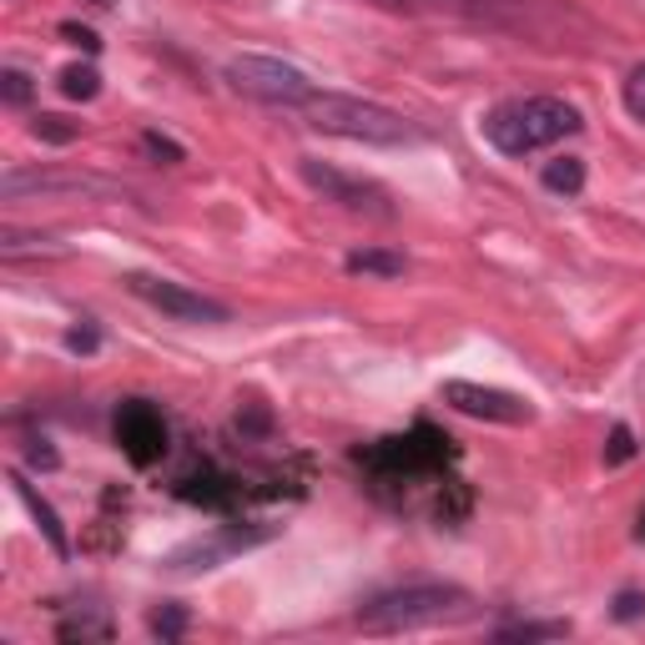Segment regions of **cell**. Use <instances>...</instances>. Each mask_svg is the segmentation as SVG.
I'll list each match as a JSON object with an SVG mask.
<instances>
[{"instance_id": "obj_9", "label": "cell", "mask_w": 645, "mask_h": 645, "mask_svg": "<svg viewBox=\"0 0 645 645\" xmlns=\"http://www.w3.org/2000/svg\"><path fill=\"white\" fill-rule=\"evenodd\" d=\"M439 398L449 408H459V414H469V418H484V424H510V429H520V424H535V404H529L525 394L490 389V383L449 379V383H439Z\"/></svg>"}, {"instance_id": "obj_33", "label": "cell", "mask_w": 645, "mask_h": 645, "mask_svg": "<svg viewBox=\"0 0 645 645\" xmlns=\"http://www.w3.org/2000/svg\"><path fill=\"white\" fill-rule=\"evenodd\" d=\"M91 6H101V11H107V6H117V0H91Z\"/></svg>"}, {"instance_id": "obj_11", "label": "cell", "mask_w": 645, "mask_h": 645, "mask_svg": "<svg viewBox=\"0 0 645 645\" xmlns=\"http://www.w3.org/2000/svg\"><path fill=\"white\" fill-rule=\"evenodd\" d=\"M273 535V529H238L228 525L222 535L212 539H192V545H182V550L167 555V570L172 575H197V570H217V565L228 560V555L238 550H252V545H263V539Z\"/></svg>"}, {"instance_id": "obj_12", "label": "cell", "mask_w": 645, "mask_h": 645, "mask_svg": "<svg viewBox=\"0 0 645 645\" xmlns=\"http://www.w3.org/2000/svg\"><path fill=\"white\" fill-rule=\"evenodd\" d=\"M11 484H15V500H21L25 510H31V520L41 525L46 545L61 555V560H66V555H72V535H66V525H61V514L51 510V500H41V494H36V484L25 479V469H11Z\"/></svg>"}, {"instance_id": "obj_27", "label": "cell", "mask_w": 645, "mask_h": 645, "mask_svg": "<svg viewBox=\"0 0 645 645\" xmlns=\"http://www.w3.org/2000/svg\"><path fill=\"white\" fill-rule=\"evenodd\" d=\"M631 455H635V434L625 429V424H615V429H610V444H605V464H625Z\"/></svg>"}, {"instance_id": "obj_2", "label": "cell", "mask_w": 645, "mask_h": 645, "mask_svg": "<svg viewBox=\"0 0 645 645\" xmlns=\"http://www.w3.org/2000/svg\"><path fill=\"white\" fill-rule=\"evenodd\" d=\"M586 127L580 107L565 96H525V101H504L484 117V142L504 156H535L545 146L565 142Z\"/></svg>"}, {"instance_id": "obj_17", "label": "cell", "mask_w": 645, "mask_h": 645, "mask_svg": "<svg viewBox=\"0 0 645 645\" xmlns=\"http://www.w3.org/2000/svg\"><path fill=\"white\" fill-rule=\"evenodd\" d=\"M61 96H66V101H96V96H101V72H96L91 61H76V66H66V72H61Z\"/></svg>"}, {"instance_id": "obj_13", "label": "cell", "mask_w": 645, "mask_h": 645, "mask_svg": "<svg viewBox=\"0 0 645 645\" xmlns=\"http://www.w3.org/2000/svg\"><path fill=\"white\" fill-rule=\"evenodd\" d=\"M177 494L187 504H207V510H232V504L242 500V479H232V474H217V469H203V474H187L177 484Z\"/></svg>"}, {"instance_id": "obj_4", "label": "cell", "mask_w": 645, "mask_h": 645, "mask_svg": "<svg viewBox=\"0 0 645 645\" xmlns=\"http://www.w3.org/2000/svg\"><path fill=\"white\" fill-rule=\"evenodd\" d=\"M455 439L439 434L434 424H414L408 434H394V439H379L369 449H359V464L369 469L379 484H418V479H439L444 464L455 459Z\"/></svg>"}, {"instance_id": "obj_10", "label": "cell", "mask_w": 645, "mask_h": 645, "mask_svg": "<svg viewBox=\"0 0 645 645\" xmlns=\"http://www.w3.org/2000/svg\"><path fill=\"white\" fill-rule=\"evenodd\" d=\"M56 197V192H72V197H117V182L91 177V172H25V167H6L0 177V197L6 203H21V197Z\"/></svg>"}, {"instance_id": "obj_5", "label": "cell", "mask_w": 645, "mask_h": 645, "mask_svg": "<svg viewBox=\"0 0 645 645\" xmlns=\"http://www.w3.org/2000/svg\"><path fill=\"white\" fill-rule=\"evenodd\" d=\"M228 86L238 96H248V101H263V107H293L303 111L318 96V86L308 81V76L298 72V66H287V61L277 56H232L228 61Z\"/></svg>"}, {"instance_id": "obj_18", "label": "cell", "mask_w": 645, "mask_h": 645, "mask_svg": "<svg viewBox=\"0 0 645 645\" xmlns=\"http://www.w3.org/2000/svg\"><path fill=\"white\" fill-rule=\"evenodd\" d=\"M575 625L570 621H514V625H500L494 641H565Z\"/></svg>"}, {"instance_id": "obj_21", "label": "cell", "mask_w": 645, "mask_h": 645, "mask_svg": "<svg viewBox=\"0 0 645 645\" xmlns=\"http://www.w3.org/2000/svg\"><path fill=\"white\" fill-rule=\"evenodd\" d=\"M0 101H6V107H31V101H36V81H31L21 66H6V72H0Z\"/></svg>"}, {"instance_id": "obj_1", "label": "cell", "mask_w": 645, "mask_h": 645, "mask_svg": "<svg viewBox=\"0 0 645 645\" xmlns=\"http://www.w3.org/2000/svg\"><path fill=\"white\" fill-rule=\"evenodd\" d=\"M479 615L474 590L455 586V580H418V586H398L373 595L359 610L363 635H408V631H434V625H464Z\"/></svg>"}, {"instance_id": "obj_20", "label": "cell", "mask_w": 645, "mask_h": 645, "mask_svg": "<svg viewBox=\"0 0 645 645\" xmlns=\"http://www.w3.org/2000/svg\"><path fill=\"white\" fill-rule=\"evenodd\" d=\"M187 625H192L187 605H156L152 615H146V631H152L156 641H182V635H187Z\"/></svg>"}, {"instance_id": "obj_23", "label": "cell", "mask_w": 645, "mask_h": 645, "mask_svg": "<svg viewBox=\"0 0 645 645\" xmlns=\"http://www.w3.org/2000/svg\"><path fill=\"white\" fill-rule=\"evenodd\" d=\"M56 635H61V641H107L111 621H86V615H76V621H61Z\"/></svg>"}, {"instance_id": "obj_7", "label": "cell", "mask_w": 645, "mask_h": 645, "mask_svg": "<svg viewBox=\"0 0 645 645\" xmlns=\"http://www.w3.org/2000/svg\"><path fill=\"white\" fill-rule=\"evenodd\" d=\"M117 444L136 469L162 464L172 449V429H167V418H162V408H156L152 398H121L117 404Z\"/></svg>"}, {"instance_id": "obj_6", "label": "cell", "mask_w": 645, "mask_h": 645, "mask_svg": "<svg viewBox=\"0 0 645 645\" xmlns=\"http://www.w3.org/2000/svg\"><path fill=\"white\" fill-rule=\"evenodd\" d=\"M298 177L318 192L322 203L343 207V212H353V217H369V222H394V217H398L394 192L383 187V182L338 172V167H328L322 156H298Z\"/></svg>"}, {"instance_id": "obj_30", "label": "cell", "mask_w": 645, "mask_h": 645, "mask_svg": "<svg viewBox=\"0 0 645 645\" xmlns=\"http://www.w3.org/2000/svg\"><path fill=\"white\" fill-rule=\"evenodd\" d=\"M25 455H31V464H41V469H56V464H61V455H56V449H51L46 439H36V444H31V449H25Z\"/></svg>"}, {"instance_id": "obj_15", "label": "cell", "mask_w": 645, "mask_h": 645, "mask_svg": "<svg viewBox=\"0 0 645 645\" xmlns=\"http://www.w3.org/2000/svg\"><path fill=\"white\" fill-rule=\"evenodd\" d=\"M539 182H545V192H555V197H580V192H586V162H580V156H555V162H545Z\"/></svg>"}, {"instance_id": "obj_14", "label": "cell", "mask_w": 645, "mask_h": 645, "mask_svg": "<svg viewBox=\"0 0 645 645\" xmlns=\"http://www.w3.org/2000/svg\"><path fill=\"white\" fill-rule=\"evenodd\" d=\"M343 267L353 277H404L408 273V258L404 252H389V248H359L348 252Z\"/></svg>"}, {"instance_id": "obj_19", "label": "cell", "mask_w": 645, "mask_h": 645, "mask_svg": "<svg viewBox=\"0 0 645 645\" xmlns=\"http://www.w3.org/2000/svg\"><path fill=\"white\" fill-rule=\"evenodd\" d=\"M31 136H36V142H51V146H72L76 136H81V121L61 117V111H41V117L31 121Z\"/></svg>"}, {"instance_id": "obj_16", "label": "cell", "mask_w": 645, "mask_h": 645, "mask_svg": "<svg viewBox=\"0 0 645 645\" xmlns=\"http://www.w3.org/2000/svg\"><path fill=\"white\" fill-rule=\"evenodd\" d=\"M469 510H474V494H469L464 479H439V494H434V520L439 525H459V520H469Z\"/></svg>"}, {"instance_id": "obj_32", "label": "cell", "mask_w": 645, "mask_h": 645, "mask_svg": "<svg viewBox=\"0 0 645 645\" xmlns=\"http://www.w3.org/2000/svg\"><path fill=\"white\" fill-rule=\"evenodd\" d=\"M635 535H641V539H645V510H641V525H635Z\"/></svg>"}, {"instance_id": "obj_31", "label": "cell", "mask_w": 645, "mask_h": 645, "mask_svg": "<svg viewBox=\"0 0 645 645\" xmlns=\"http://www.w3.org/2000/svg\"><path fill=\"white\" fill-rule=\"evenodd\" d=\"M373 6H383V11H414L418 0H373Z\"/></svg>"}, {"instance_id": "obj_26", "label": "cell", "mask_w": 645, "mask_h": 645, "mask_svg": "<svg viewBox=\"0 0 645 645\" xmlns=\"http://www.w3.org/2000/svg\"><path fill=\"white\" fill-rule=\"evenodd\" d=\"M142 146L152 156H162V162H167V167H177V162H187V152H182L177 142H172V136H162V132H142Z\"/></svg>"}, {"instance_id": "obj_24", "label": "cell", "mask_w": 645, "mask_h": 645, "mask_svg": "<svg viewBox=\"0 0 645 645\" xmlns=\"http://www.w3.org/2000/svg\"><path fill=\"white\" fill-rule=\"evenodd\" d=\"M96 348H101V328H96L91 318H81L76 328H66V353H81V359H91Z\"/></svg>"}, {"instance_id": "obj_29", "label": "cell", "mask_w": 645, "mask_h": 645, "mask_svg": "<svg viewBox=\"0 0 645 645\" xmlns=\"http://www.w3.org/2000/svg\"><path fill=\"white\" fill-rule=\"evenodd\" d=\"M61 36L72 41V46H81L86 56H96V51H101V36H96L91 25H76V21H61Z\"/></svg>"}, {"instance_id": "obj_25", "label": "cell", "mask_w": 645, "mask_h": 645, "mask_svg": "<svg viewBox=\"0 0 645 645\" xmlns=\"http://www.w3.org/2000/svg\"><path fill=\"white\" fill-rule=\"evenodd\" d=\"M610 615H615L621 625L641 621V615H645V590H621V595H615V605H610Z\"/></svg>"}, {"instance_id": "obj_22", "label": "cell", "mask_w": 645, "mask_h": 645, "mask_svg": "<svg viewBox=\"0 0 645 645\" xmlns=\"http://www.w3.org/2000/svg\"><path fill=\"white\" fill-rule=\"evenodd\" d=\"M621 101H625V111H631V117H635V121H641V127H645V61H635L631 72H625Z\"/></svg>"}, {"instance_id": "obj_3", "label": "cell", "mask_w": 645, "mask_h": 645, "mask_svg": "<svg viewBox=\"0 0 645 645\" xmlns=\"http://www.w3.org/2000/svg\"><path fill=\"white\" fill-rule=\"evenodd\" d=\"M313 132L338 136V142H363V146H408L418 142V127L404 121L394 107L369 101V96H348V91H318L303 107Z\"/></svg>"}, {"instance_id": "obj_28", "label": "cell", "mask_w": 645, "mask_h": 645, "mask_svg": "<svg viewBox=\"0 0 645 645\" xmlns=\"http://www.w3.org/2000/svg\"><path fill=\"white\" fill-rule=\"evenodd\" d=\"M238 434H273V414L258 408V404L238 408Z\"/></svg>"}, {"instance_id": "obj_8", "label": "cell", "mask_w": 645, "mask_h": 645, "mask_svg": "<svg viewBox=\"0 0 645 645\" xmlns=\"http://www.w3.org/2000/svg\"><path fill=\"white\" fill-rule=\"evenodd\" d=\"M127 287H132L142 303H152L156 313H167L177 322H228V303L207 298L197 287L187 283H172V277H156V273H127Z\"/></svg>"}]
</instances>
